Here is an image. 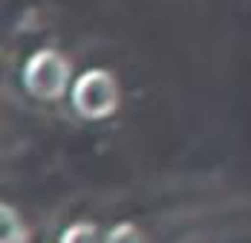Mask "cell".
<instances>
[{
	"mask_svg": "<svg viewBox=\"0 0 251 243\" xmlns=\"http://www.w3.org/2000/svg\"><path fill=\"white\" fill-rule=\"evenodd\" d=\"M21 78L29 96L41 101H58L67 90H73V61L55 47L35 49L26 58Z\"/></svg>",
	"mask_w": 251,
	"mask_h": 243,
	"instance_id": "obj_1",
	"label": "cell"
},
{
	"mask_svg": "<svg viewBox=\"0 0 251 243\" xmlns=\"http://www.w3.org/2000/svg\"><path fill=\"white\" fill-rule=\"evenodd\" d=\"M73 107L81 119L87 122H101L110 119L119 104H122V87H119V78L116 73L104 70V67H93L87 73H81L73 81Z\"/></svg>",
	"mask_w": 251,
	"mask_h": 243,
	"instance_id": "obj_2",
	"label": "cell"
},
{
	"mask_svg": "<svg viewBox=\"0 0 251 243\" xmlns=\"http://www.w3.org/2000/svg\"><path fill=\"white\" fill-rule=\"evenodd\" d=\"M0 220H3V235L0 243H26L29 241V226L21 217V212L12 206V203H3L0 209Z\"/></svg>",
	"mask_w": 251,
	"mask_h": 243,
	"instance_id": "obj_3",
	"label": "cell"
},
{
	"mask_svg": "<svg viewBox=\"0 0 251 243\" xmlns=\"http://www.w3.org/2000/svg\"><path fill=\"white\" fill-rule=\"evenodd\" d=\"M58 243H107V238H101V229L96 226V223L78 220V223H73V226L61 235Z\"/></svg>",
	"mask_w": 251,
	"mask_h": 243,
	"instance_id": "obj_4",
	"label": "cell"
},
{
	"mask_svg": "<svg viewBox=\"0 0 251 243\" xmlns=\"http://www.w3.org/2000/svg\"><path fill=\"white\" fill-rule=\"evenodd\" d=\"M107 243H148V238L136 223H119V226L110 229Z\"/></svg>",
	"mask_w": 251,
	"mask_h": 243,
	"instance_id": "obj_5",
	"label": "cell"
}]
</instances>
